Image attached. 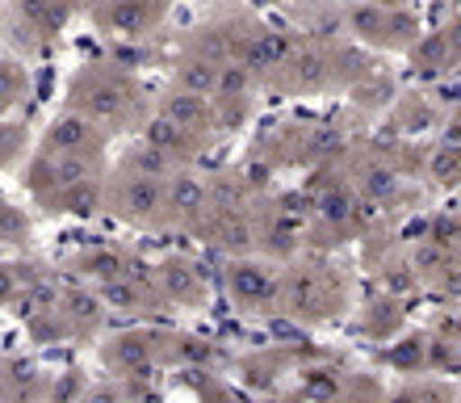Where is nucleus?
I'll return each mask as SVG.
<instances>
[{
  "label": "nucleus",
  "instance_id": "f3484780",
  "mask_svg": "<svg viewBox=\"0 0 461 403\" xmlns=\"http://www.w3.org/2000/svg\"><path fill=\"white\" fill-rule=\"evenodd\" d=\"M72 269L80 273L85 281H93V286H105V281H118V278H131L134 273V261L122 252V248H85V252H76Z\"/></svg>",
  "mask_w": 461,
  "mask_h": 403
},
{
  "label": "nucleus",
  "instance_id": "6e6552de",
  "mask_svg": "<svg viewBox=\"0 0 461 403\" xmlns=\"http://www.w3.org/2000/svg\"><path fill=\"white\" fill-rule=\"evenodd\" d=\"M210 202H214V181L210 177H197L194 169L172 172L168 185H164V223L197 227V223H206Z\"/></svg>",
  "mask_w": 461,
  "mask_h": 403
},
{
  "label": "nucleus",
  "instance_id": "aec40b11",
  "mask_svg": "<svg viewBox=\"0 0 461 403\" xmlns=\"http://www.w3.org/2000/svg\"><path fill=\"white\" fill-rule=\"evenodd\" d=\"M219 68L222 63H210V60H197V55H185L176 63V88L185 93H197V97H214L219 88Z\"/></svg>",
  "mask_w": 461,
  "mask_h": 403
},
{
  "label": "nucleus",
  "instance_id": "c85d7f7f",
  "mask_svg": "<svg viewBox=\"0 0 461 403\" xmlns=\"http://www.w3.org/2000/svg\"><path fill=\"white\" fill-rule=\"evenodd\" d=\"M361 5H390V9H402L407 0H361Z\"/></svg>",
  "mask_w": 461,
  "mask_h": 403
},
{
  "label": "nucleus",
  "instance_id": "4468645a",
  "mask_svg": "<svg viewBox=\"0 0 461 403\" xmlns=\"http://www.w3.org/2000/svg\"><path fill=\"white\" fill-rule=\"evenodd\" d=\"M143 143H151L159 151V156L168 160L172 169L181 172V169H189L197 156H202V143H197L189 131H181L176 123H168L164 114H151L147 118V126H143Z\"/></svg>",
  "mask_w": 461,
  "mask_h": 403
},
{
  "label": "nucleus",
  "instance_id": "a878e982",
  "mask_svg": "<svg viewBox=\"0 0 461 403\" xmlns=\"http://www.w3.org/2000/svg\"><path fill=\"white\" fill-rule=\"evenodd\" d=\"M25 265H0V307H9V303H17L22 298V290H25V273H22Z\"/></svg>",
  "mask_w": 461,
  "mask_h": 403
},
{
  "label": "nucleus",
  "instance_id": "4be33fe9",
  "mask_svg": "<svg viewBox=\"0 0 461 403\" xmlns=\"http://www.w3.org/2000/svg\"><path fill=\"white\" fill-rule=\"evenodd\" d=\"M122 169H131V172H143V177H156V181H168L172 172V164L164 156H159L151 143H139V147H131L126 151V160H122Z\"/></svg>",
  "mask_w": 461,
  "mask_h": 403
},
{
  "label": "nucleus",
  "instance_id": "9b49d317",
  "mask_svg": "<svg viewBox=\"0 0 461 403\" xmlns=\"http://www.w3.org/2000/svg\"><path fill=\"white\" fill-rule=\"evenodd\" d=\"M151 278H156L164 303H172V307H189V311H197V307H206V298H210L206 273H202V265L189 261V257H164Z\"/></svg>",
  "mask_w": 461,
  "mask_h": 403
},
{
  "label": "nucleus",
  "instance_id": "423d86ee",
  "mask_svg": "<svg viewBox=\"0 0 461 403\" xmlns=\"http://www.w3.org/2000/svg\"><path fill=\"white\" fill-rule=\"evenodd\" d=\"M281 273L273 261L260 257H230L227 265V294L240 311H252V316H265V311H277L281 307Z\"/></svg>",
  "mask_w": 461,
  "mask_h": 403
},
{
  "label": "nucleus",
  "instance_id": "39448f33",
  "mask_svg": "<svg viewBox=\"0 0 461 403\" xmlns=\"http://www.w3.org/2000/svg\"><path fill=\"white\" fill-rule=\"evenodd\" d=\"M164 185L168 181L118 169L105 181V206L131 227H156V223H164Z\"/></svg>",
  "mask_w": 461,
  "mask_h": 403
},
{
  "label": "nucleus",
  "instance_id": "393cba45",
  "mask_svg": "<svg viewBox=\"0 0 461 403\" xmlns=\"http://www.w3.org/2000/svg\"><path fill=\"white\" fill-rule=\"evenodd\" d=\"M25 232H30V223H25V215L13 202H5L0 197V240H9V244H17V240H25Z\"/></svg>",
  "mask_w": 461,
  "mask_h": 403
},
{
  "label": "nucleus",
  "instance_id": "dca6fc26",
  "mask_svg": "<svg viewBox=\"0 0 461 403\" xmlns=\"http://www.w3.org/2000/svg\"><path fill=\"white\" fill-rule=\"evenodd\" d=\"M59 316L68 324V336H88V332L101 328V316H105V303L93 286H63L59 290Z\"/></svg>",
  "mask_w": 461,
  "mask_h": 403
},
{
  "label": "nucleus",
  "instance_id": "6ab92c4d",
  "mask_svg": "<svg viewBox=\"0 0 461 403\" xmlns=\"http://www.w3.org/2000/svg\"><path fill=\"white\" fill-rule=\"evenodd\" d=\"M72 0H17V13L22 22L30 25V34H42V38H55L68 25L72 17Z\"/></svg>",
  "mask_w": 461,
  "mask_h": 403
},
{
  "label": "nucleus",
  "instance_id": "a211bd4d",
  "mask_svg": "<svg viewBox=\"0 0 461 403\" xmlns=\"http://www.w3.org/2000/svg\"><path fill=\"white\" fill-rule=\"evenodd\" d=\"M156 353L159 349L147 332H122V336L110 341V349H105V362L118 374H147V370L156 366Z\"/></svg>",
  "mask_w": 461,
  "mask_h": 403
},
{
  "label": "nucleus",
  "instance_id": "cd10ccee",
  "mask_svg": "<svg viewBox=\"0 0 461 403\" xmlns=\"http://www.w3.org/2000/svg\"><path fill=\"white\" fill-rule=\"evenodd\" d=\"M76 403H118V391H110V387H88Z\"/></svg>",
  "mask_w": 461,
  "mask_h": 403
},
{
  "label": "nucleus",
  "instance_id": "7ed1b4c3",
  "mask_svg": "<svg viewBox=\"0 0 461 403\" xmlns=\"http://www.w3.org/2000/svg\"><path fill=\"white\" fill-rule=\"evenodd\" d=\"M344 25L348 34L369 50H407L420 42L424 25L407 5L402 9H390V5H361V0H344Z\"/></svg>",
  "mask_w": 461,
  "mask_h": 403
},
{
  "label": "nucleus",
  "instance_id": "9d476101",
  "mask_svg": "<svg viewBox=\"0 0 461 403\" xmlns=\"http://www.w3.org/2000/svg\"><path fill=\"white\" fill-rule=\"evenodd\" d=\"M164 13H168V0H101L93 9V22L118 38H143L164 22Z\"/></svg>",
  "mask_w": 461,
  "mask_h": 403
},
{
  "label": "nucleus",
  "instance_id": "7c9ffc66",
  "mask_svg": "<svg viewBox=\"0 0 461 403\" xmlns=\"http://www.w3.org/2000/svg\"><path fill=\"white\" fill-rule=\"evenodd\" d=\"M457 403H461V395H457Z\"/></svg>",
  "mask_w": 461,
  "mask_h": 403
},
{
  "label": "nucleus",
  "instance_id": "f8f14e48",
  "mask_svg": "<svg viewBox=\"0 0 461 403\" xmlns=\"http://www.w3.org/2000/svg\"><path fill=\"white\" fill-rule=\"evenodd\" d=\"M168 123H176L181 131H189L197 143L206 147L214 134H219V118H214V97H197V93H185V88H172L168 97L159 101V110Z\"/></svg>",
  "mask_w": 461,
  "mask_h": 403
},
{
  "label": "nucleus",
  "instance_id": "2eb2a0df",
  "mask_svg": "<svg viewBox=\"0 0 461 403\" xmlns=\"http://www.w3.org/2000/svg\"><path fill=\"white\" fill-rule=\"evenodd\" d=\"M42 206L59 210V215H72V219H93V215L105 210V181L93 172L85 181H72V185H63V189H55L50 197H42Z\"/></svg>",
  "mask_w": 461,
  "mask_h": 403
},
{
  "label": "nucleus",
  "instance_id": "c756f323",
  "mask_svg": "<svg viewBox=\"0 0 461 403\" xmlns=\"http://www.w3.org/2000/svg\"><path fill=\"white\" fill-rule=\"evenodd\" d=\"M72 5H93V9H97V5H101V0H72Z\"/></svg>",
  "mask_w": 461,
  "mask_h": 403
},
{
  "label": "nucleus",
  "instance_id": "0eeeda50",
  "mask_svg": "<svg viewBox=\"0 0 461 403\" xmlns=\"http://www.w3.org/2000/svg\"><path fill=\"white\" fill-rule=\"evenodd\" d=\"M105 143H110V131H105V126H97L93 118H85V114H76V110L55 114V118H50V126H47V134H42V151H47V156L101 160Z\"/></svg>",
  "mask_w": 461,
  "mask_h": 403
},
{
  "label": "nucleus",
  "instance_id": "f257e3e1",
  "mask_svg": "<svg viewBox=\"0 0 461 403\" xmlns=\"http://www.w3.org/2000/svg\"><path fill=\"white\" fill-rule=\"evenodd\" d=\"M68 110L85 114L105 131H143L147 126V97L131 72H122L118 63H93L72 80L68 88Z\"/></svg>",
  "mask_w": 461,
  "mask_h": 403
},
{
  "label": "nucleus",
  "instance_id": "1a4fd4ad",
  "mask_svg": "<svg viewBox=\"0 0 461 403\" xmlns=\"http://www.w3.org/2000/svg\"><path fill=\"white\" fill-rule=\"evenodd\" d=\"M407 63L424 80H437V76H449L453 68H461V17L445 22L432 34H420V42L407 50Z\"/></svg>",
  "mask_w": 461,
  "mask_h": 403
},
{
  "label": "nucleus",
  "instance_id": "bb28decb",
  "mask_svg": "<svg viewBox=\"0 0 461 403\" xmlns=\"http://www.w3.org/2000/svg\"><path fill=\"white\" fill-rule=\"evenodd\" d=\"M22 126H0V164H9L17 151H22Z\"/></svg>",
  "mask_w": 461,
  "mask_h": 403
},
{
  "label": "nucleus",
  "instance_id": "b1692460",
  "mask_svg": "<svg viewBox=\"0 0 461 403\" xmlns=\"http://www.w3.org/2000/svg\"><path fill=\"white\" fill-rule=\"evenodd\" d=\"M25 88H30V76H25L22 63L0 60V118L25 97Z\"/></svg>",
  "mask_w": 461,
  "mask_h": 403
},
{
  "label": "nucleus",
  "instance_id": "f03ea898",
  "mask_svg": "<svg viewBox=\"0 0 461 403\" xmlns=\"http://www.w3.org/2000/svg\"><path fill=\"white\" fill-rule=\"evenodd\" d=\"M348 303V281L328 261H294L281 273V311L298 324H328Z\"/></svg>",
  "mask_w": 461,
  "mask_h": 403
},
{
  "label": "nucleus",
  "instance_id": "412c9836",
  "mask_svg": "<svg viewBox=\"0 0 461 403\" xmlns=\"http://www.w3.org/2000/svg\"><path fill=\"white\" fill-rule=\"evenodd\" d=\"M361 110H382V105H390V101H399L394 97V80H390L386 72H374V76H365L361 85L348 93Z\"/></svg>",
  "mask_w": 461,
  "mask_h": 403
},
{
  "label": "nucleus",
  "instance_id": "20e7f679",
  "mask_svg": "<svg viewBox=\"0 0 461 403\" xmlns=\"http://www.w3.org/2000/svg\"><path fill=\"white\" fill-rule=\"evenodd\" d=\"M268 85L294 97H315V93H331L336 85V42H319V38H298L290 50V60L268 76Z\"/></svg>",
  "mask_w": 461,
  "mask_h": 403
},
{
  "label": "nucleus",
  "instance_id": "2f4dec72",
  "mask_svg": "<svg viewBox=\"0 0 461 403\" xmlns=\"http://www.w3.org/2000/svg\"><path fill=\"white\" fill-rule=\"evenodd\" d=\"M47 403H50V399H47Z\"/></svg>",
  "mask_w": 461,
  "mask_h": 403
},
{
  "label": "nucleus",
  "instance_id": "ddd939ff",
  "mask_svg": "<svg viewBox=\"0 0 461 403\" xmlns=\"http://www.w3.org/2000/svg\"><path fill=\"white\" fill-rule=\"evenodd\" d=\"M101 294V303L113 307V311H126V316H151L159 311L164 294H159L156 278H143V273H131V278H118V281H105V286H93Z\"/></svg>",
  "mask_w": 461,
  "mask_h": 403
},
{
  "label": "nucleus",
  "instance_id": "5701e85b",
  "mask_svg": "<svg viewBox=\"0 0 461 403\" xmlns=\"http://www.w3.org/2000/svg\"><path fill=\"white\" fill-rule=\"evenodd\" d=\"M386 403H457V391L449 382H407Z\"/></svg>",
  "mask_w": 461,
  "mask_h": 403
}]
</instances>
